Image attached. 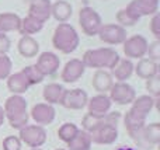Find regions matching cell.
Listing matches in <instances>:
<instances>
[{"label": "cell", "mask_w": 160, "mask_h": 150, "mask_svg": "<svg viewBox=\"0 0 160 150\" xmlns=\"http://www.w3.org/2000/svg\"><path fill=\"white\" fill-rule=\"evenodd\" d=\"M122 45H124V53L127 59H142L143 56H146L149 42L143 35H132L125 39Z\"/></svg>", "instance_id": "8fae6325"}, {"label": "cell", "mask_w": 160, "mask_h": 150, "mask_svg": "<svg viewBox=\"0 0 160 150\" xmlns=\"http://www.w3.org/2000/svg\"><path fill=\"white\" fill-rule=\"evenodd\" d=\"M30 117L34 119V122L39 126H45V125H51L55 121L56 117V111L52 105L47 103H38L31 108L30 111Z\"/></svg>", "instance_id": "4fadbf2b"}, {"label": "cell", "mask_w": 160, "mask_h": 150, "mask_svg": "<svg viewBox=\"0 0 160 150\" xmlns=\"http://www.w3.org/2000/svg\"><path fill=\"white\" fill-rule=\"evenodd\" d=\"M156 101L158 100H155L150 95H139L133 100L131 108L124 117V125L128 135L135 133L136 131L146 125V118L152 112Z\"/></svg>", "instance_id": "6da1fadb"}, {"label": "cell", "mask_w": 160, "mask_h": 150, "mask_svg": "<svg viewBox=\"0 0 160 150\" xmlns=\"http://www.w3.org/2000/svg\"><path fill=\"white\" fill-rule=\"evenodd\" d=\"M117 150H136V149H133V148H128V146H121V148H118Z\"/></svg>", "instance_id": "ab89813d"}, {"label": "cell", "mask_w": 160, "mask_h": 150, "mask_svg": "<svg viewBox=\"0 0 160 150\" xmlns=\"http://www.w3.org/2000/svg\"><path fill=\"white\" fill-rule=\"evenodd\" d=\"M86 66L83 65L82 59L73 58L65 63L63 69L61 73V79L63 83H76L83 75H84Z\"/></svg>", "instance_id": "2e32d148"}, {"label": "cell", "mask_w": 160, "mask_h": 150, "mask_svg": "<svg viewBox=\"0 0 160 150\" xmlns=\"http://www.w3.org/2000/svg\"><path fill=\"white\" fill-rule=\"evenodd\" d=\"M31 150H42L41 148H38V149H31Z\"/></svg>", "instance_id": "60d3db41"}, {"label": "cell", "mask_w": 160, "mask_h": 150, "mask_svg": "<svg viewBox=\"0 0 160 150\" xmlns=\"http://www.w3.org/2000/svg\"><path fill=\"white\" fill-rule=\"evenodd\" d=\"M133 72L136 73L139 79L148 80V79H152L156 75H159V65L158 62H153L148 58H142L139 59L138 65L133 67Z\"/></svg>", "instance_id": "44dd1931"}, {"label": "cell", "mask_w": 160, "mask_h": 150, "mask_svg": "<svg viewBox=\"0 0 160 150\" xmlns=\"http://www.w3.org/2000/svg\"><path fill=\"white\" fill-rule=\"evenodd\" d=\"M21 140L18 139V136H7L3 139L2 142V148L3 150H21Z\"/></svg>", "instance_id": "e575fe53"}, {"label": "cell", "mask_w": 160, "mask_h": 150, "mask_svg": "<svg viewBox=\"0 0 160 150\" xmlns=\"http://www.w3.org/2000/svg\"><path fill=\"white\" fill-rule=\"evenodd\" d=\"M42 28H44V22L38 21L37 18H34L31 16H27L24 18H21L18 32L21 34V36H32L34 34H38Z\"/></svg>", "instance_id": "f1b7e54d"}, {"label": "cell", "mask_w": 160, "mask_h": 150, "mask_svg": "<svg viewBox=\"0 0 160 150\" xmlns=\"http://www.w3.org/2000/svg\"><path fill=\"white\" fill-rule=\"evenodd\" d=\"M35 66L44 76H53L61 67V59L53 52H42L37 59Z\"/></svg>", "instance_id": "9a60e30c"}, {"label": "cell", "mask_w": 160, "mask_h": 150, "mask_svg": "<svg viewBox=\"0 0 160 150\" xmlns=\"http://www.w3.org/2000/svg\"><path fill=\"white\" fill-rule=\"evenodd\" d=\"M131 139L135 142V145L142 150H153L155 146L160 142V123L153 122L149 125H145L135 133L129 135Z\"/></svg>", "instance_id": "5b68a950"}, {"label": "cell", "mask_w": 160, "mask_h": 150, "mask_svg": "<svg viewBox=\"0 0 160 150\" xmlns=\"http://www.w3.org/2000/svg\"><path fill=\"white\" fill-rule=\"evenodd\" d=\"M128 6L139 17L153 16L159 13V0H132Z\"/></svg>", "instance_id": "7402d4cb"}, {"label": "cell", "mask_w": 160, "mask_h": 150, "mask_svg": "<svg viewBox=\"0 0 160 150\" xmlns=\"http://www.w3.org/2000/svg\"><path fill=\"white\" fill-rule=\"evenodd\" d=\"M150 32L155 35L156 39L160 38V14L159 13L152 16V20H150Z\"/></svg>", "instance_id": "8d00e7d4"}, {"label": "cell", "mask_w": 160, "mask_h": 150, "mask_svg": "<svg viewBox=\"0 0 160 150\" xmlns=\"http://www.w3.org/2000/svg\"><path fill=\"white\" fill-rule=\"evenodd\" d=\"M47 131L44 126L39 125H25L24 128L20 129V136L18 139L21 143L31 149H38L47 142Z\"/></svg>", "instance_id": "52a82bcc"}, {"label": "cell", "mask_w": 160, "mask_h": 150, "mask_svg": "<svg viewBox=\"0 0 160 150\" xmlns=\"http://www.w3.org/2000/svg\"><path fill=\"white\" fill-rule=\"evenodd\" d=\"M13 62L7 55H0V80H4L11 75Z\"/></svg>", "instance_id": "836d02e7"}, {"label": "cell", "mask_w": 160, "mask_h": 150, "mask_svg": "<svg viewBox=\"0 0 160 150\" xmlns=\"http://www.w3.org/2000/svg\"><path fill=\"white\" fill-rule=\"evenodd\" d=\"M11 48V41L7 34H0V55H7Z\"/></svg>", "instance_id": "74e56055"}, {"label": "cell", "mask_w": 160, "mask_h": 150, "mask_svg": "<svg viewBox=\"0 0 160 150\" xmlns=\"http://www.w3.org/2000/svg\"><path fill=\"white\" fill-rule=\"evenodd\" d=\"M51 0H31L28 7V16L41 22H47L51 18Z\"/></svg>", "instance_id": "ac0fdd59"}, {"label": "cell", "mask_w": 160, "mask_h": 150, "mask_svg": "<svg viewBox=\"0 0 160 150\" xmlns=\"http://www.w3.org/2000/svg\"><path fill=\"white\" fill-rule=\"evenodd\" d=\"M91 142L96 145H114L118 139V126L105 123L90 133Z\"/></svg>", "instance_id": "5bb4252c"}, {"label": "cell", "mask_w": 160, "mask_h": 150, "mask_svg": "<svg viewBox=\"0 0 160 150\" xmlns=\"http://www.w3.org/2000/svg\"><path fill=\"white\" fill-rule=\"evenodd\" d=\"M80 44V36L73 25L69 22H59L52 35V45L61 53L69 55L78 49Z\"/></svg>", "instance_id": "3957f363"}, {"label": "cell", "mask_w": 160, "mask_h": 150, "mask_svg": "<svg viewBox=\"0 0 160 150\" xmlns=\"http://www.w3.org/2000/svg\"><path fill=\"white\" fill-rule=\"evenodd\" d=\"M6 119V115H4V109H3V107L0 105V126L3 125V122H4Z\"/></svg>", "instance_id": "f35d334b"}, {"label": "cell", "mask_w": 160, "mask_h": 150, "mask_svg": "<svg viewBox=\"0 0 160 150\" xmlns=\"http://www.w3.org/2000/svg\"><path fill=\"white\" fill-rule=\"evenodd\" d=\"M79 25L83 34H86L87 36H94L98 34L102 25L101 16L93 7H88V6L82 7L79 11Z\"/></svg>", "instance_id": "8992f818"}, {"label": "cell", "mask_w": 160, "mask_h": 150, "mask_svg": "<svg viewBox=\"0 0 160 150\" xmlns=\"http://www.w3.org/2000/svg\"><path fill=\"white\" fill-rule=\"evenodd\" d=\"M115 17H117V24L124 28L133 27V25L139 21V18H141L129 6H127V8H121V10L117 13Z\"/></svg>", "instance_id": "f546056e"}, {"label": "cell", "mask_w": 160, "mask_h": 150, "mask_svg": "<svg viewBox=\"0 0 160 150\" xmlns=\"http://www.w3.org/2000/svg\"><path fill=\"white\" fill-rule=\"evenodd\" d=\"M119 55L115 49L110 46L97 48V49H88L83 53L82 62L86 67L96 70H112L119 60Z\"/></svg>", "instance_id": "7a4b0ae2"}, {"label": "cell", "mask_w": 160, "mask_h": 150, "mask_svg": "<svg viewBox=\"0 0 160 150\" xmlns=\"http://www.w3.org/2000/svg\"><path fill=\"white\" fill-rule=\"evenodd\" d=\"M111 105H112V103H111L110 97L107 94H97L94 97L88 98L86 107L88 109L87 114L96 115V117H104L105 114L110 112Z\"/></svg>", "instance_id": "e0dca14e"}, {"label": "cell", "mask_w": 160, "mask_h": 150, "mask_svg": "<svg viewBox=\"0 0 160 150\" xmlns=\"http://www.w3.org/2000/svg\"><path fill=\"white\" fill-rule=\"evenodd\" d=\"M88 95L84 90L82 89H73V90H66L63 94V98L61 101V105L68 109H73V111H79L83 109L87 105Z\"/></svg>", "instance_id": "7c38bea8"}, {"label": "cell", "mask_w": 160, "mask_h": 150, "mask_svg": "<svg viewBox=\"0 0 160 150\" xmlns=\"http://www.w3.org/2000/svg\"><path fill=\"white\" fill-rule=\"evenodd\" d=\"M97 35L100 41L108 45H121L128 38L127 30L118 24H102Z\"/></svg>", "instance_id": "30bf717a"}, {"label": "cell", "mask_w": 160, "mask_h": 150, "mask_svg": "<svg viewBox=\"0 0 160 150\" xmlns=\"http://www.w3.org/2000/svg\"><path fill=\"white\" fill-rule=\"evenodd\" d=\"M4 115L13 129H21L28 123L30 114L27 111V101L22 95H10L4 103Z\"/></svg>", "instance_id": "277c9868"}, {"label": "cell", "mask_w": 160, "mask_h": 150, "mask_svg": "<svg viewBox=\"0 0 160 150\" xmlns=\"http://www.w3.org/2000/svg\"><path fill=\"white\" fill-rule=\"evenodd\" d=\"M21 17L14 13H0V34L14 32L20 30Z\"/></svg>", "instance_id": "484cf974"}, {"label": "cell", "mask_w": 160, "mask_h": 150, "mask_svg": "<svg viewBox=\"0 0 160 150\" xmlns=\"http://www.w3.org/2000/svg\"><path fill=\"white\" fill-rule=\"evenodd\" d=\"M133 67H135V65L132 63L131 59H119L115 67L111 70V76L117 81H127L133 75Z\"/></svg>", "instance_id": "603a6c76"}, {"label": "cell", "mask_w": 160, "mask_h": 150, "mask_svg": "<svg viewBox=\"0 0 160 150\" xmlns=\"http://www.w3.org/2000/svg\"><path fill=\"white\" fill-rule=\"evenodd\" d=\"M17 49L24 58H34L39 52V44L32 36H21L17 44Z\"/></svg>", "instance_id": "4316f807"}, {"label": "cell", "mask_w": 160, "mask_h": 150, "mask_svg": "<svg viewBox=\"0 0 160 150\" xmlns=\"http://www.w3.org/2000/svg\"><path fill=\"white\" fill-rule=\"evenodd\" d=\"M114 84V79L110 72L107 70H96L91 79V86L98 94H107L110 93L111 87Z\"/></svg>", "instance_id": "ffe728a7"}, {"label": "cell", "mask_w": 160, "mask_h": 150, "mask_svg": "<svg viewBox=\"0 0 160 150\" xmlns=\"http://www.w3.org/2000/svg\"><path fill=\"white\" fill-rule=\"evenodd\" d=\"M146 55L149 56L148 59L153 62H158L160 59V41L159 39H155L153 42H150L148 45V51H146Z\"/></svg>", "instance_id": "d590c367"}, {"label": "cell", "mask_w": 160, "mask_h": 150, "mask_svg": "<svg viewBox=\"0 0 160 150\" xmlns=\"http://www.w3.org/2000/svg\"><path fill=\"white\" fill-rule=\"evenodd\" d=\"M79 132V126L73 122H65L63 125L59 126L58 129V138L65 143H69L73 138L76 136V133Z\"/></svg>", "instance_id": "4dcf8cb0"}, {"label": "cell", "mask_w": 160, "mask_h": 150, "mask_svg": "<svg viewBox=\"0 0 160 150\" xmlns=\"http://www.w3.org/2000/svg\"><path fill=\"white\" fill-rule=\"evenodd\" d=\"M146 90L150 97H153L155 100H158L160 97V76L159 75H156L155 77H152V79H148Z\"/></svg>", "instance_id": "d6a6232c"}, {"label": "cell", "mask_w": 160, "mask_h": 150, "mask_svg": "<svg viewBox=\"0 0 160 150\" xmlns=\"http://www.w3.org/2000/svg\"><path fill=\"white\" fill-rule=\"evenodd\" d=\"M31 84L24 76V73L20 70L17 73H13L7 77V89L11 94L14 95H22L30 90Z\"/></svg>", "instance_id": "d6986e66"}, {"label": "cell", "mask_w": 160, "mask_h": 150, "mask_svg": "<svg viewBox=\"0 0 160 150\" xmlns=\"http://www.w3.org/2000/svg\"><path fill=\"white\" fill-rule=\"evenodd\" d=\"M65 91H66V89H65L62 84L51 83L44 87V90H42V97H44V100L47 101V104H49V105L61 104Z\"/></svg>", "instance_id": "d4e9b609"}, {"label": "cell", "mask_w": 160, "mask_h": 150, "mask_svg": "<svg viewBox=\"0 0 160 150\" xmlns=\"http://www.w3.org/2000/svg\"><path fill=\"white\" fill-rule=\"evenodd\" d=\"M66 145H68L66 150H91L93 142H91V136L88 132L79 129L76 136Z\"/></svg>", "instance_id": "83f0119b"}, {"label": "cell", "mask_w": 160, "mask_h": 150, "mask_svg": "<svg viewBox=\"0 0 160 150\" xmlns=\"http://www.w3.org/2000/svg\"><path fill=\"white\" fill-rule=\"evenodd\" d=\"M22 73H24V76L27 77V80L30 81L31 86H35V84H39L44 81L45 76L42 75L41 72L38 70V67L35 66V65H30V66H25L24 69L21 70Z\"/></svg>", "instance_id": "1f68e13d"}, {"label": "cell", "mask_w": 160, "mask_h": 150, "mask_svg": "<svg viewBox=\"0 0 160 150\" xmlns=\"http://www.w3.org/2000/svg\"><path fill=\"white\" fill-rule=\"evenodd\" d=\"M72 4L66 0H56L51 6V16L59 22H66L72 17Z\"/></svg>", "instance_id": "cb8c5ba5"}, {"label": "cell", "mask_w": 160, "mask_h": 150, "mask_svg": "<svg viewBox=\"0 0 160 150\" xmlns=\"http://www.w3.org/2000/svg\"><path fill=\"white\" fill-rule=\"evenodd\" d=\"M108 97L111 103H115L118 105H128V104H132L136 98V91L127 81H117L111 87Z\"/></svg>", "instance_id": "9c48e42d"}, {"label": "cell", "mask_w": 160, "mask_h": 150, "mask_svg": "<svg viewBox=\"0 0 160 150\" xmlns=\"http://www.w3.org/2000/svg\"><path fill=\"white\" fill-rule=\"evenodd\" d=\"M55 150H66V149H55Z\"/></svg>", "instance_id": "b9f144b4"}, {"label": "cell", "mask_w": 160, "mask_h": 150, "mask_svg": "<svg viewBox=\"0 0 160 150\" xmlns=\"http://www.w3.org/2000/svg\"><path fill=\"white\" fill-rule=\"evenodd\" d=\"M121 118H122V115H121V112H118V111L108 112L104 117H96V115L86 114L82 119V128H83V131L91 133L93 131L98 129L100 126L105 125V123H111V125L118 126Z\"/></svg>", "instance_id": "ba28073f"}]
</instances>
